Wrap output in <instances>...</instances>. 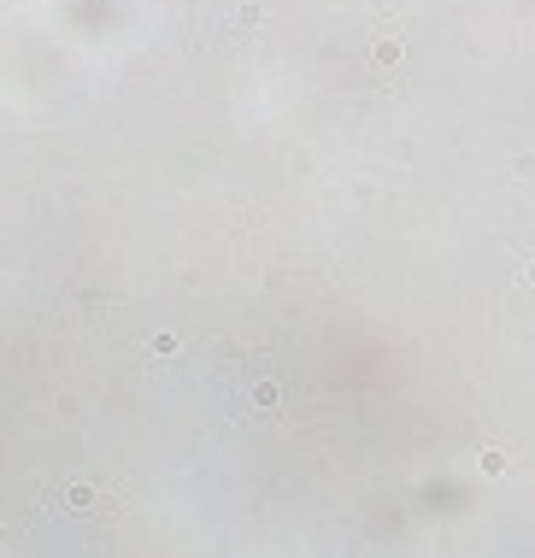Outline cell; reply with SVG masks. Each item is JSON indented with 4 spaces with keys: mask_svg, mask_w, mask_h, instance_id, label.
<instances>
[{
    "mask_svg": "<svg viewBox=\"0 0 535 558\" xmlns=\"http://www.w3.org/2000/svg\"><path fill=\"white\" fill-rule=\"evenodd\" d=\"M277 400H282V388H277V382H259V388H253V405H259V411H271Z\"/></svg>",
    "mask_w": 535,
    "mask_h": 558,
    "instance_id": "obj_1",
    "label": "cell"
}]
</instances>
